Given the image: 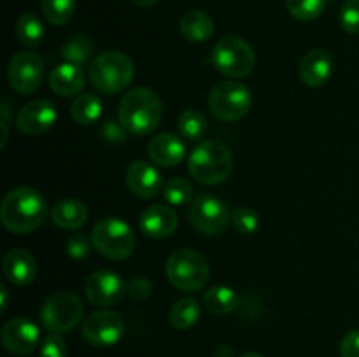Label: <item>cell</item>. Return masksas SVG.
Here are the masks:
<instances>
[{"label":"cell","mask_w":359,"mask_h":357,"mask_svg":"<svg viewBox=\"0 0 359 357\" xmlns=\"http://www.w3.org/2000/svg\"><path fill=\"white\" fill-rule=\"evenodd\" d=\"M48 216L46 200L37 189L23 188L11 189L0 205V219L2 224L16 234H25L35 231Z\"/></svg>","instance_id":"obj_1"},{"label":"cell","mask_w":359,"mask_h":357,"mask_svg":"<svg viewBox=\"0 0 359 357\" xmlns=\"http://www.w3.org/2000/svg\"><path fill=\"white\" fill-rule=\"evenodd\" d=\"M163 115V107L156 91L151 88H133L119 104L118 119L126 133L144 136L158 128Z\"/></svg>","instance_id":"obj_2"},{"label":"cell","mask_w":359,"mask_h":357,"mask_svg":"<svg viewBox=\"0 0 359 357\" xmlns=\"http://www.w3.org/2000/svg\"><path fill=\"white\" fill-rule=\"evenodd\" d=\"M189 174L203 186H217L230 177L233 156L228 146L217 140H205L193 149L188 161Z\"/></svg>","instance_id":"obj_3"},{"label":"cell","mask_w":359,"mask_h":357,"mask_svg":"<svg viewBox=\"0 0 359 357\" xmlns=\"http://www.w3.org/2000/svg\"><path fill=\"white\" fill-rule=\"evenodd\" d=\"M135 77V66L128 55L121 51H105L93 59L90 80L95 90L104 94H114L125 90Z\"/></svg>","instance_id":"obj_4"},{"label":"cell","mask_w":359,"mask_h":357,"mask_svg":"<svg viewBox=\"0 0 359 357\" xmlns=\"http://www.w3.org/2000/svg\"><path fill=\"white\" fill-rule=\"evenodd\" d=\"M165 273L175 289L195 293L205 287L210 276V268L207 259L196 251L179 248L168 255Z\"/></svg>","instance_id":"obj_5"},{"label":"cell","mask_w":359,"mask_h":357,"mask_svg":"<svg viewBox=\"0 0 359 357\" xmlns=\"http://www.w3.org/2000/svg\"><path fill=\"white\" fill-rule=\"evenodd\" d=\"M90 238L102 255L114 261L130 258L137 244L132 226L119 217H104L98 220L91 230Z\"/></svg>","instance_id":"obj_6"},{"label":"cell","mask_w":359,"mask_h":357,"mask_svg":"<svg viewBox=\"0 0 359 357\" xmlns=\"http://www.w3.org/2000/svg\"><path fill=\"white\" fill-rule=\"evenodd\" d=\"M210 62L223 76L231 77V79H242L255 70L256 55L252 46L245 38L228 35L212 48Z\"/></svg>","instance_id":"obj_7"},{"label":"cell","mask_w":359,"mask_h":357,"mask_svg":"<svg viewBox=\"0 0 359 357\" xmlns=\"http://www.w3.org/2000/svg\"><path fill=\"white\" fill-rule=\"evenodd\" d=\"M251 105V91L238 80H223L216 84L209 94V108L219 121H238L248 114Z\"/></svg>","instance_id":"obj_8"},{"label":"cell","mask_w":359,"mask_h":357,"mask_svg":"<svg viewBox=\"0 0 359 357\" xmlns=\"http://www.w3.org/2000/svg\"><path fill=\"white\" fill-rule=\"evenodd\" d=\"M84 314L83 301L74 293H55L51 298L46 300V303L41 308V321L46 331L62 332L70 331L81 322Z\"/></svg>","instance_id":"obj_9"},{"label":"cell","mask_w":359,"mask_h":357,"mask_svg":"<svg viewBox=\"0 0 359 357\" xmlns=\"http://www.w3.org/2000/svg\"><path fill=\"white\" fill-rule=\"evenodd\" d=\"M188 217L195 230L212 237V234H219L226 227L228 220L231 219V214L223 200L209 195V192H202L193 198Z\"/></svg>","instance_id":"obj_10"},{"label":"cell","mask_w":359,"mask_h":357,"mask_svg":"<svg viewBox=\"0 0 359 357\" xmlns=\"http://www.w3.org/2000/svg\"><path fill=\"white\" fill-rule=\"evenodd\" d=\"M125 335V321L112 310H98L88 315L83 322V338L90 345L112 346Z\"/></svg>","instance_id":"obj_11"},{"label":"cell","mask_w":359,"mask_h":357,"mask_svg":"<svg viewBox=\"0 0 359 357\" xmlns=\"http://www.w3.org/2000/svg\"><path fill=\"white\" fill-rule=\"evenodd\" d=\"M84 293L95 307H114L128 293V286L118 273L111 270H98L91 273L84 282Z\"/></svg>","instance_id":"obj_12"},{"label":"cell","mask_w":359,"mask_h":357,"mask_svg":"<svg viewBox=\"0 0 359 357\" xmlns=\"http://www.w3.org/2000/svg\"><path fill=\"white\" fill-rule=\"evenodd\" d=\"M9 84L16 93L32 94L39 90L44 77V63L35 52L21 51L9 63Z\"/></svg>","instance_id":"obj_13"},{"label":"cell","mask_w":359,"mask_h":357,"mask_svg":"<svg viewBox=\"0 0 359 357\" xmlns=\"http://www.w3.org/2000/svg\"><path fill=\"white\" fill-rule=\"evenodd\" d=\"M41 331L37 324L27 317L11 318L2 328V345L14 356H28L37 349Z\"/></svg>","instance_id":"obj_14"},{"label":"cell","mask_w":359,"mask_h":357,"mask_svg":"<svg viewBox=\"0 0 359 357\" xmlns=\"http://www.w3.org/2000/svg\"><path fill=\"white\" fill-rule=\"evenodd\" d=\"M58 112L49 100H34L20 108L16 114V126L25 135H41L56 122Z\"/></svg>","instance_id":"obj_15"},{"label":"cell","mask_w":359,"mask_h":357,"mask_svg":"<svg viewBox=\"0 0 359 357\" xmlns=\"http://www.w3.org/2000/svg\"><path fill=\"white\" fill-rule=\"evenodd\" d=\"M139 226L147 238L163 240L175 233L179 226V217L170 206L151 205L140 214Z\"/></svg>","instance_id":"obj_16"},{"label":"cell","mask_w":359,"mask_h":357,"mask_svg":"<svg viewBox=\"0 0 359 357\" xmlns=\"http://www.w3.org/2000/svg\"><path fill=\"white\" fill-rule=\"evenodd\" d=\"M126 184L130 191L144 200L154 198L163 186L161 174L146 161H133L126 168Z\"/></svg>","instance_id":"obj_17"},{"label":"cell","mask_w":359,"mask_h":357,"mask_svg":"<svg viewBox=\"0 0 359 357\" xmlns=\"http://www.w3.org/2000/svg\"><path fill=\"white\" fill-rule=\"evenodd\" d=\"M333 72V59L325 49H312L302 58L298 74L302 83L311 88H319L328 83Z\"/></svg>","instance_id":"obj_18"},{"label":"cell","mask_w":359,"mask_h":357,"mask_svg":"<svg viewBox=\"0 0 359 357\" xmlns=\"http://www.w3.org/2000/svg\"><path fill=\"white\" fill-rule=\"evenodd\" d=\"M4 276L14 286H27L37 276V262L34 255L23 248H11L2 261Z\"/></svg>","instance_id":"obj_19"},{"label":"cell","mask_w":359,"mask_h":357,"mask_svg":"<svg viewBox=\"0 0 359 357\" xmlns=\"http://www.w3.org/2000/svg\"><path fill=\"white\" fill-rule=\"evenodd\" d=\"M147 154L160 167H177L186 156V144L174 133H160L149 142Z\"/></svg>","instance_id":"obj_20"},{"label":"cell","mask_w":359,"mask_h":357,"mask_svg":"<svg viewBox=\"0 0 359 357\" xmlns=\"http://www.w3.org/2000/svg\"><path fill=\"white\" fill-rule=\"evenodd\" d=\"M86 84L83 66L74 65V63H60L49 74V86L60 97H74L83 91Z\"/></svg>","instance_id":"obj_21"},{"label":"cell","mask_w":359,"mask_h":357,"mask_svg":"<svg viewBox=\"0 0 359 357\" xmlns=\"http://www.w3.org/2000/svg\"><path fill=\"white\" fill-rule=\"evenodd\" d=\"M179 30L188 42L202 44L214 35V21L203 10L191 9L182 14L181 21H179Z\"/></svg>","instance_id":"obj_22"},{"label":"cell","mask_w":359,"mask_h":357,"mask_svg":"<svg viewBox=\"0 0 359 357\" xmlns=\"http://www.w3.org/2000/svg\"><path fill=\"white\" fill-rule=\"evenodd\" d=\"M51 219L62 230H79L88 220V209L79 200H63L51 210Z\"/></svg>","instance_id":"obj_23"},{"label":"cell","mask_w":359,"mask_h":357,"mask_svg":"<svg viewBox=\"0 0 359 357\" xmlns=\"http://www.w3.org/2000/svg\"><path fill=\"white\" fill-rule=\"evenodd\" d=\"M238 296L231 287L214 286L203 296V304L214 315H228L238 307Z\"/></svg>","instance_id":"obj_24"},{"label":"cell","mask_w":359,"mask_h":357,"mask_svg":"<svg viewBox=\"0 0 359 357\" xmlns=\"http://www.w3.org/2000/svg\"><path fill=\"white\" fill-rule=\"evenodd\" d=\"M70 114L77 125H95L102 115V100L95 93L79 94L70 107Z\"/></svg>","instance_id":"obj_25"},{"label":"cell","mask_w":359,"mask_h":357,"mask_svg":"<svg viewBox=\"0 0 359 357\" xmlns=\"http://www.w3.org/2000/svg\"><path fill=\"white\" fill-rule=\"evenodd\" d=\"M200 318V304L195 298H181L175 301L168 314V321L175 329H191Z\"/></svg>","instance_id":"obj_26"},{"label":"cell","mask_w":359,"mask_h":357,"mask_svg":"<svg viewBox=\"0 0 359 357\" xmlns=\"http://www.w3.org/2000/svg\"><path fill=\"white\" fill-rule=\"evenodd\" d=\"M16 37L18 41L28 48H35L44 38V24L41 18L32 13L21 14L16 23Z\"/></svg>","instance_id":"obj_27"},{"label":"cell","mask_w":359,"mask_h":357,"mask_svg":"<svg viewBox=\"0 0 359 357\" xmlns=\"http://www.w3.org/2000/svg\"><path fill=\"white\" fill-rule=\"evenodd\" d=\"M207 130H209V125L202 112L188 108L179 115V132L189 142H202L203 136L207 135Z\"/></svg>","instance_id":"obj_28"},{"label":"cell","mask_w":359,"mask_h":357,"mask_svg":"<svg viewBox=\"0 0 359 357\" xmlns=\"http://www.w3.org/2000/svg\"><path fill=\"white\" fill-rule=\"evenodd\" d=\"M62 56L65 62L74 63V65L84 66L88 65V62L93 56V44L88 37L83 35H77V37L70 38L63 44L62 48Z\"/></svg>","instance_id":"obj_29"},{"label":"cell","mask_w":359,"mask_h":357,"mask_svg":"<svg viewBox=\"0 0 359 357\" xmlns=\"http://www.w3.org/2000/svg\"><path fill=\"white\" fill-rule=\"evenodd\" d=\"M42 14L51 24L62 27L69 23L76 10V0H42Z\"/></svg>","instance_id":"obj_30"},{"label":"cell","mask_w":359,"mask_h":357,"mask_svg":"<svg viewBox=\"0 0 359 357\" xmlns=\"http://www.w3.org/2000/svg\"><path fill=\"white\" fill-rule=\"evenodd\" d=\"M163 196L170 205H186V203L193 202V198H195V189H193V184L189 181L182 177H175L165 184Z\"/></svg>","instance_id":"obj_31"},{"label":"cell","mask_w":359,"mask_h":357,"mask_svg":"<svg viewBox=\"0 0 359 357\" xmlns=\"http://www.w3.org/2000/svg\"><path fill=\"white\" fill-rule=\"evenodd\" d=\"M286 6L293 18L300 21H311L321 16L326 7V0H287Z\"/></svg>","instance_id":"obj_32"},{"label":"cell","mask_w":359,"mask_h":357,"mask_svg":"<svg viewBox=\"0 0 359 357\" xmlns=\"http://www.w3.org/2000/svg\"><path fill=\"white\" fill-rule=\"evenodd\" d=\"M231 224H233L235 231H238L241 234H244V237H249V234L256 233V230H258V216H256V212H252L251 209H244V206H241V209H235L233 212H231Z\"/></svg>","instance_id":"obj_33"},{"label":"cell","mask_w":359,"mask_h":357,"mask_svg":"<svg viewBox=\"0 0 359 357\" xmlns=\"http://www.w3.org/2000/svg\"><path fill=\"white\" fill-rule=\"evenodd\" d=\"M340 27L347 34H359V0H346V4L340 9Z\"/></svg>","instance_id":"obj_34"},{"label":"cell","mask_w":359,"mask_h":357,"mask_svg":"<svg viewBox=\"0 0 359 357\" xmlns=\"http://www.w3.org/2000/svg\"><path fill=\"white\" fill-rule=\"evenodd\" d=\"M69 349H67L65 340L56 332H49L41 343V357H67Z\"/></svg>","instance_id":"obj_35"},{"label":"cell","mask_w":359,"mask_h":357,"mask_svg":"<svg viewBox=\"0 0 359 357\" xmlns=\"http://www.w3.org/2000/svg\"><path fill=\"white\" fill-rule=\"evenodd\" d=\"M91 248L93 247V241H91V238L84 237V234L77 233V234H72V237L69 238V241H67V252H69V255L72 259H84L90 255Z\"/></svg>","instance_id":"obj_36"},{"label":"cell","mask_w":359,"mask_h":357,"mask_svg":"<svg viewBox=\"0 0 359 357\" xmlns=\"http://www.w3.org/2000/svg\"><path fill=\"white\" fill-rule=\"evenodd\" d=\"M342 357H359V329L347 332L340 342Z\"/></svg>","instance_id":"obj_37"},{"label":"cell","mask_w":359,"mask_h":357,"mask_svg":"<svg viewBox=\"0 0 359 357\" xmlns=\"http://www.w3.org/2000/svg\"><path fill=\"white\" fill-rule=\"evenodd\" d=\"M151 282L144 276H139V279H133L132 282L128 284V294L133 298V300H146V298L151 296Z\"/></svg>","instance_id":"obj_38"},{"label":"cell","mask_w":359,"mask_h":357,"mask_svg":"<svg viewBox=\"0 0 359 357\" xmlns=\"http://www.w3.org/2000/svg\"><path fill=\"white\" fill-rule=\"evenodd\" d=\"M102 136H104L105 140H109V142L119 144L125 140L126 130L123 128L121 122L107 121L104 126H102Z\"/></svg>","instance_id":"obj_39"},{"label":"cell","mask_w":359,"mask_h":357,"mask_svg":"<svg viewBox=\"0 0 359 357\" xmlns=\"http://www.w3.org/2000/svg\"><path fill=\"white\" fill-rule=\"evenodd\" d=\"M0 296H2V301H0V312H4L7 308V301H9V296H7V287L0 286Z\"/></svg>","instance_id":"obj_40"},{"label":"cell","mask_w":359,"mask_h":357,"mask_svg":"<svg viewBox=\"0 0 359 357\" xmlns=\"http://www.w3.org/2000/svg\"><path fill=\"white\" fill-rule=\"evenodd\" d=\"M158 2H160V0H133V4L139 7H142V9H149V7L156 6Z\"/></svg>","instance_id":"obj_41"},{"label":"cell","mask_w":359,"mask_h":357,"mask_svg":"<svg viewBox=\"0 0 359 357\" xmlns=\"http://www.w3.org/2000/svg\"><path fill=\"white\" fill-rule=\"evenodd\" d=\"M238 357H263L262 354H256V352H245V354H241Z\"/></svg>","instance_id":"obj_42"}]
</instances>
